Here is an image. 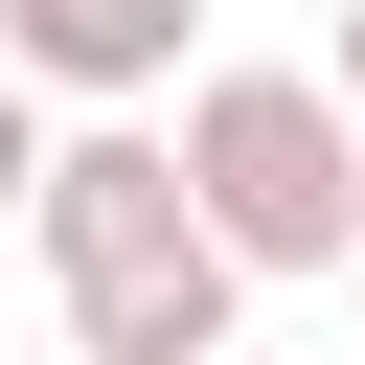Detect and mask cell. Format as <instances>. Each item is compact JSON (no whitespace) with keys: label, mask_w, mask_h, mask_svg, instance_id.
Here are the masks:
<instances>
[{"label":"cell","mask_w":365,"mask_h":365,"mask_svg":"<svg viewBox=\"0 0 365 365\" xmlns=\"http://www.w3.org/2000/svg\"><path fill=\"white\" fill-rule=\"evenodd\" d=\"M23 251H46V297H68V365H228V342H251V274L205 251V205H182V160H160L137 114H68V137H46Z\"/></svg>","instance_id":"cell-1"},{"label":"cell","mask_w":365,"mask_h":365,"mask_svg":"<svg viewBox=\"0 0 365 365\" xmlns=\"http://www.w3.org/2000/svg\"><path fill=\"white\" fill-rule=\"evenodd\" d=\"M182 205H205V251L228 274H342L365 251V137H342V91L319 68H182Z\"/></svg>","instance_id":"cell-2"},{"label":"cell","mask_w":365,"mask_h":365,"mask_svg":"<svg viewBox=\"0 0 365 365\" xmlns=\"http://www.w3.org/2000/svg\"><path fill=\"white\" fill-rule=\"evenodd\" d=\"M0 68L68 91V114H137V91L205 68V0H0Z\"/></svg>","instance_id":"cell-3"},{"label":"cell","mask_w":365,"mask_h":365,"mask_svg":"<svg viewBox=\"0 0 365 365\" xmlns=\"http://www.w3.org/2000/svg\"><path fill=\"white\" fill-rule=\"evenodd\" d=\"M46 137H68V114H46L23 68H0V228H23V182H46Z\"/></svg>","instance_id":"cell-4"},{"label":"cell","mask_w":365,"mask_h":365,"mask_svg":"<svg viewBox=\"0 0 365 365\" xmlns=\"http://www.w3.org/2000/svg\"><path fill=\"white\" fill-rule=\"evenodd\" d=\"M319 91H342V137H365V0H342V23H319Z\"/></svg>","instance_id":"cell-5"},{"label":"cell","mask_w":365,"mask_h":365,"mask_svg":"<svg viewBox=\"0 0 365 365\" xmlns=\"http://www.w3.org/2000/svg\"><path fill=\"white\" fill-rule=\"evenodd\" d=\"M342 274H365V251H342Z\"/></svg>","instance_id":"cell-6"},{"label":"cell","mask_w":365,"mask_h":365,"mask_svg":"<svg viewBox=\"0 0 365 365\" xmlns=\"http://www.w3.org/2000/svg\"><path fill=\"white\" fill-rule=\"evenodd\" d=\"M228 365H251V342H228Z\"/></svg>","instance_id":"cell-7"}]
</instances>
